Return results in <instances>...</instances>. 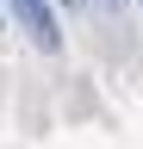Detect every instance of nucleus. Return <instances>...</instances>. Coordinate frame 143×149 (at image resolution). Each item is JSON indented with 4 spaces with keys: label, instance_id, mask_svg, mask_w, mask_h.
<instances>
[{
    "label": "nucleus",
    "instance_id": "1",
    "mask_svg": "<svg viewBox=\"0 0 143 149\" xmlns=\"http://www.w3.org/2000/svg\"><path fill=\"white\" fill-rule=\"evenodd\" d=\"M6 6H13L19 31H25L38 50H50V56L62 50V25H56V6H50V0H6Z\"/></svg>",
    "mask_w": 143,
    "mask_h": 149
},
{
    "label": "nucleus",
    "instance_id": "2",
    "mask_svg": "<svg viewBox=\"0 0 143 149\" xmlns=\"http://www.w3.org/2000/svg\"><path fill=\"white\" fill-rule=\"evenodd\" d=\"M68 6H93V0H68Z\"/></svg>",
    "mask_w": 143,
    "mask_h": 149
},
{
    "label": "nucleus",
    "instance_id": "3",
    "mask_svg": "<svg viewBox=\"0 0 143 149\" xmlns=\"http://www.w3.org/2000/svg\"><path fill=\"white\" fill-rule=\"evenodd\" d=\"M100 6H124V0H100Z\"/></svg>",
    "mask_w": 143,
    "mask_h": 149
}]
</instances>
